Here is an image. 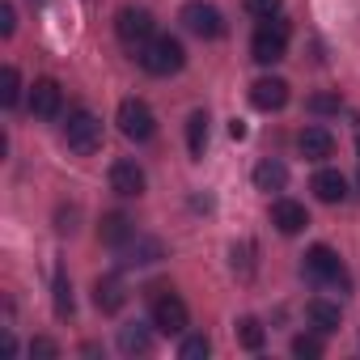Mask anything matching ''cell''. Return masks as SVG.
<instances>
[{"label":"cell","mask_w":360,"mask_h":360,"mask_svg":"<svg viewBox=\"0 0 360 360\" xmlns=\"http://www.w3.org/2000/svg\"><path fill=\"white\" fill-rule=\"evenodd\" d=\"M119 250H123V267H148V263H157L165 255L157 238H136V242H127Z\"/></svg>","instance_id":"d6986e66"},{"label":"cell","mask_w":360,"mask_h":360,"mask_svg":"<svg viewBox=\"0 0 360 360\" xmlns=\"http://www.w3.org/2000/svg\"><path fill=\"white\" fill-rule=\"evenodd\" d=\"M356 144H360V140H356Z\"/></svg>","instance_id":"836d02e7"},{"label":"cell","mask_w":360,"mask_h":360,"mask_svg":"<svg viewBox=\"0 0 360 360\" xmlns=\"http://www.w3.org/2000/svg\"><path fill=\"white\" fill-rule=\"evenodd\" d=\"M250 255H255V246H233V271H238L242 280L255 271V259H250Z\"/></svg>","instance_id":"f1b7e54d"},{"label":"cell","mask_w":360,"mask_h":360,"mask_svg":"<svg viewBox=\"0 0 360 360\" xmlns=\"http://www.w3.org/2000/svg\"><path fill=\"white\" fill-rule=\"evenodd\" d=\"M297 148H301L305 161H326V157L335 153V136H330L326 127H301Z\"/></svg>","instance_id":"5bb4252c"},{"label":"cell","mask_w":360,"mask_h":360,"mask_svg":"<svg viewBox=\"0 0 360 360\" xmlns=\"http://www.w3.org/2000/svg\"><path fill=\"white\" fill-rule=\"evenodd\" d=\"M280 5H284V0H246V13L263 22V18H276V13H280Z\"/></svg>","instance_id":"83f0119b"},{"label":"cell","mask_w":360,"mask_h":360,"mask_svg":"<svg viewBox=\"0 0 360 360\" xmlns=\"http://www.w3.org/2000/svg\"><path fill=\"white\" fill-rule=\"evenodd\" d=\"M153 347V335H148V326H140V322H127V326H119V352L123 356H144Z\"/></svg>","instance_id":"ffe728a7"},{"label":"cell","mask_w":360,"mask_h":360,"mask_svg":"<svg viewBox=\"0 0 360 360\" xmlns=\"http://www.w3.org/2000/svg\"><path fill=\"white\" fill-rule=\"evenodd\" d=\"M148 297H153V326H157L161 335H183V330L191 326L187 301L178 297V292H169V288H148Z\"/></svg>","instance_id":"5b68a950"},{"label":"cell","mask_w":360,"mask_h":360,"mask_svg":"<svg viewBox=\"0 0 360 360\" xmlns=\"http://www.w3.org/2000/svg\"><path fill=\"white\" fill-rule=\"evenodd\" d=\"M115 123H119V131H123L131 144H144V140L157 136V115H153L148 102H140V98H123L119 110H115Z\"/></svg>","instance_id":"8992f818"},{"label":"cell","mask_w":360,"mask_h":360,"mask_svg":"<svg viewBox=\"0 0 360 360\" xmlns=\"http://www.w3.org/2000/svg\"><path fill=\"white\" fill-rule=\"evenodd\" d=\"M64 110V89L56 77H39L34 89H30V115L34 119H56Z\"/></svg>","instance_id":"9c48e42d"},{"label":"cell","mask_w":360,"mask_h":360,"mask_svg":"<svg viewBox=\"0 0 360 360\" xmlns=\"http://www.w3.org/2000/svg\"><path fill=\"white\" fill-rule=\"evenodd\" d=\"M233 335H238V343H242L246 352H259V347H263V339H267V330H263V322H259V318H238Z\"/></svg>","instance_id":"7402d4cb"},{"label":"cell","mask_w":360,"mask_h":360,"mask_svg":"<svg viewBox=\"0 0 360 360\" xmlns=\"http://www.w3.org/2000/svg\"><path fill=\"white\" fill-rule=\"evenodd\" d=\"M94 305H98L102 314H119V309L127 305V288H123V280H119V276H102V280L94 284Z\"/></svg>","instance_id":"e0dca14e"},{"label":"cell","mask_w":360,"mask_h":360,"mask_svg":"<svg viewBox=\"0 0 360 360\" xmlns=\"http://www.w3.org/2000/svg\"><path fill=\"white\" fill-rule=\"evenodd\" d=\"M18 98H22V77L18 68H5L0 72V106H18Z\"/></svg>","instance_id":"603a6c76"},{"label":"cell","mask_w":360,"mask_h":360,"mask_svg":"<svg viewBox=\"0 0 360 360\" xmlns=\"http://www.w3.org/2000/svg\"><path fill=\"white\" fill-rule=\"evenodd\" d=\"M301 276L318 288H343V292L352 288V280H347V271H343V263L330 246H309L305 259H301Z\"/></svg>","instance_id":"7a4b0ae2"},{"label":"cell","mask_w":360,"mask_h":360,"mask_svg":"<svg viewBox=\"0 0 360 360\" xmlns=\"http://www.w3.org/2000/svg\"><path fill=\"white\" fill-rule=\"evenodd\" d=\"M309 191H314L322 204H343V200H347V178H343L339 169H318L314 183H309Z\"/></svg>","instance_id":"9a60e30c"},{"label":"cell","mask_w":360,"mask_h":360,"mask_svg":"<svg viewBox=\"0 0 360 360\" xmlns=\"http://www.w3.org/2000/svg\"><path fill=\"white\" fill-rule=\"evenodd\" d=\"M255 187L259 191H284L288 187V165L284 161H276V157H263L259 165H255Z\"/></svg>","instance_id":"ac0fdd59"},{"label":"cell","mask_w":360,"mask_h":360,"mask_svg":"<svg viewBox=\"0 0 360 360\" xmlns=\"http://www.w3.org/2000/svg\"><path fill=\"white\" fill-rule=\"evenodd\" d=\"M305 318H309V326H314L318 335H335V330H339V322H343V309H339V301L314 297V301L305 305Z\"/></svg>","instance_id":"4fadbf2b"},{"label":"cell","mask_w":360,"mask_h":360,"mask_svg":"<svg viewBox=\"0 0 360 360\" xmlns=\"http://www.w3.org/2000/svg\"><path fill=\"white\" fill-rule=\"evenodd\" d=\"M271 225H276L284 238H292V233H301V229L309 225V212H305V204H297V200H276V204H271Z\"/></svg>","instance_id":"7c38bea8"},{"label":"cell","mask_w":360,"mask_h":360,"mask_svg":"<svg viewBox=\"0 0 360 360\" xmlns=\"http://www.w3.org/2000/svg\"><path fill=\"white\" fill-rule=\"evenodd\" d=\"M136 60H140V68H144L148 77H174V72H183L187 51H183V43L169 39V34H153V39L136 51Z\"/></svg>","instance_id":"6da1fadb"},{"label":"cell","mask_w":360,"mask_h":360,"mask_svg":"<svg viewBox=\"0 0 360 360\" xmlns=\"http://www.w3.org/2000/svg\"><path fill=\"white\" fill-rule=\"evenodd\" d=\"M250 102H255L259 110H284V106H288V81H280V77L255 81V85H250Z\"/></svg>","instance_id":"8fae6325"},{"label":"cell","mask_w":360,"mask_h":360,"mask_svg":"<svg viewBox=\"0 0 360 360\" xmlns=\"http://www.w3.org/2000/svg\"><path fill=\"white\" fill-rule=\"evenodd\" d=\"M110 191L131 200V195H144V169L136 161H115L110 165Z\"/></svg>","instance_id":"30bf717a"},{"label":"cell","mask_w":360,"mask_h":360,"mask_svg":"<svg viewBox=\"0 0 360 360\" xmlns=\"http://www.w3.org/2000/svg\"><path fill=\"white\" fill-rule=\"evenodd\" d=\"M56 221H60V225H56L60 233H77V208H60V217H56Z\"/></svg>","instance_id":"4dcf8cb0"},{"label":"cell","mask_w":360,"mask_h":360,"mask_svg":"<svg viewBox=\"0 0 360 360\" xmlns=\"http://www.w3.org/2000/svg\"><path fill=\"white\" fill-rule=\"evenodd\" d=\"M208 352H212L208 335H187V339H183V347H178V356H183V360H204Z\"/></svg>","instance_id":"484cf974"},{"label":"cell","mask_w":360,"mask_h":360,"mask_svg":"<svg viewBox=\"0 0 360 360\" xmlns=\"http://www.w3.org/2000/svg\"><path fill=\"white\" fill-rule=\"evenodd\" d=\"M13 30H18V9L13 5H0V34L13 39Z\"/></svg>","instance_id":"f546056e"},{"label":"cell","mask_w":360,"mask_h":360,"mask_svg":"<svg viewBox=\"0 0 360 360\" xmlns=\"http://www.w3.org/2000/svg\"><path fill=\"white\" fill-rule=\"evenodd\" d=\"M178 22H183L195 39H221L225 34V18L217 5H204V0H191V5H183V13H178Z\"/></svg>","instance_id":"ba28073f"},{"label":"cell","mask_w":360,"mask_h":360,"mask_svg":"<svg viewBox=\"0 0 360 360\" xmlns=\"http://www.w3.org/2000/svg\"><path fill=\"white\" fill-rule=\"evenodd\" d=\"M131 238H136V225H131L123 212H106V217H102V225H98V242H102V246H115V250H119V246H127Z\"/></svg>","instance_id":"2e32d148"},{"label":"cell","mask_w":360,"mask_h":360,"mask_svg":"<svg viewBox=\"0 0 360 360\" xmlns=\"http://www.w3.org/2000/svg\"><path fill=\"white\" fill-rule=\"evenodd\" d=\"M56 314L60 318H72V284H68V276L64 271H56Z\"/></svg>","instance_id":"cb8c5ba5"},{"label":"cell","mask_w":360,"mask_h":360,"mask_svg":"<svg viewBox=\"0 0 360 360\" xmlns=\"http://www.w3.org/2000/svg\"><path fill=\"white\" fill-rule=\"evenodd\" d=\"M64 144H68L77 157L98 153V148H102V119H98L94 110L77 106V110L68 115V123H64Z\"/></svg>","instance_id":"277c9868"},{"label":"cell","mask_w":360,"mask_h":360,"mask_svg":"<svg viewBox=\"0 0 360 360\" xmlns=\"http://www.w3.org/2000/svg\"><path fill=\"white\" fill-rule=\"evenodd\" d=\"M115 34H119V43L123 47H131V51H140L153 34H157V22H153V13L148 9H119V18H115Z\"/></svg>","instance_id":"52a82bcc"},{"label":"cell","mask_w":360,"mask_h":360,"mask_svg":"<svg viewBox=\"0 0 360 360\" xmlns=\"http://www.w3.org/2000/svg\"><path fill=\"white\" fill-rule=\"evenodd\" d=\"M292 356L318 360V356H322V335H297V339H292Z\"/></svg>","instance_id":"4316f807"},{"label":"cell","mask_w":360,"mask_h":360,"mask_svg":"<svg viewBox=\"0 0 360 360\" xmlns=\"http://www.w3.org/2000/svg\"><path fill=\"white\" fill-rule=\"evenodd\" d=\"M305 110H309V115H339V110H343V98H339V94H314V98L305 102Z\"/></svg>","instance_id":"d4e9b609"},{"label":"cell","mask_w":360,"mask_h":360,"mask_svg":"<svg viewBox=\"0 0 360 360\" xmlns=\"http://www.w3.org/2000/svg\"><path fill=\"white\" fill-rule=\"evenodd\" d=\"M30 356H60V343L56 339H34L30 343Z\"/></svg>","instance_id":"1f68e13d"},{"label":"cell","mask_w":360,"mask_h":360,"mask_svg":"<svg viewBox=\"0 0 360 360\" xmlns=\"http://www.w3.org/2000/svg\"><path fill=\"white\" fill-rule=\"evenodd\" d=\"M187 148H191V157H204V148H208V115L204 110H195L187 119Z\"/></svg>","instance_id":"44dd1931"},{"label":"cell","mask_w":360,"mask_h":360,"mask_svg":"<svg viewBox=\"0 0 360 360\" xmlns=\"http://www.w3.org/2000/svg\"><path fill=\"white\" fill-rule=\"evenodd\" d=\"M288 18H263L259 22V30H255V39H250V56H255V64H280L284 56H288Z\"/></svg>","instance_id":"3957f363"},{"label":"cell","mask_w":360,"mask_h":360,"mask_svg":"<svg viewBox=\"0 0 360 360\" xmlns=\"http://www.w3.org/2000/svg\"><path fill=\"white\" fill-rule=\"evenodd\" d=\"M229 136H233V140H242V136H246V123H242V119H233V123H229Z\"/></svg>","instance_id":"d6a6232c"}]
</instances>
